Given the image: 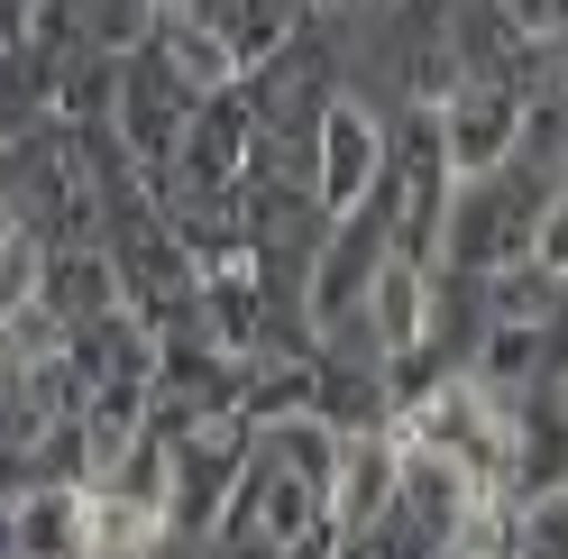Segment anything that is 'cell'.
I'll list each match as a JSON object with an SVG mask.
<instances>
[{"mask_svg":"<svg viewBox=\"0 0 568 559\" xmlns=\"http://www.w3.org/2000/svg\"><path fill=\"white\" fill-rule=\"evenodd\" d=\"M247 431L239 413H202V423H184L165 440V532L174 541H202L211 522H221V505H230V486H239V468H247Z\"/></svg>","mask_w":568,"mask_h":559,"instance_id":"6da1fadb","label":"cell"},{"mask_svg":"<svg viewBox=\"0 0 568 559\" xmlns=\"http://www.w3.org/2000/svg\"><path fill=\"white\" fill-rule=\"evenodd\" d=\"M312 522H322V486H303L294 468H275L266 449L247 440V468H239V486H230V505H221V522H211V532L284 550V541H303Z\"/></svg>","mask_w":568,"mask_h":559,"instance_id":"7a4b0ae2","label":"cell"},{"mask_svg":"<svg viewBox=\"0 0 568 559\" xmlns=\"http://www.w3.org/2000/svg\"><path fill=\"white\" fill-rule=\"evenodd\" d=\"M376 174H385L376 120L358 111V101H331L322 129H312V202H322V212H358V202L376 193Z\"/></svg>","mask_w":568,"mask_h":559,"instance_id":"3957f363","label":"cell"},{"mask_svg":"<svg viewBox=\"0 0 568 559\" xmlns=\"http://www.w3.org/2000/svg\"><path fill=\"white\" fill-rule=\"evenodd\" d=\"M10 505V550L19 559H83V486L64 477H28Z\"/></svg>","mask_w":568,"mask_h":559,"instance_id":"277c9868","label":"cell"},{"mask_svg":"<svg viewBox=\"0 0 568 559\" xmlns=\"http://www.w3.org/2000/svg\"><path fill=\"white\" fill-rule=\"evenodd\" d=\"M486 322L559 331V257L523 248V257H505V266H486Z\"/></svg>","mask_w":568,"mask_h":559,"instance_id":"5b68a950","label":"cell"},{"mask_svg":"<svg viewBox=\"0 0 568 559\" xmlns=\"http://www.w3.org/2000/svg\"><path fill=\"white\" fill-rule=\"evenodd\" d=\"M505 19L523 28V38H550V28H559V0H505Z\"/></svg>","mask_w":568,"mask_h":559,"instance_id":"8992f818","label":"cell"},{"mask_svg":"<svg viewBox=\"0 0 568 559\" xmlns=\"http://www.w3.org/2000/svg\"><path fill=\"white\" fill-rule=\"evenodd\" d=\"M10 19H19V10H10V0H0V38H10Z\"/></svg>","mask_w":568,"mask_h":559,"instance_id":"52a82bcc","label":"cell"},{"mask_svg":"<svg viewBox=\"0 0 568 559\" xmlns=\"http://www.w3.org/2000/svg\"><path fill=\"white\" fill-rule=\"evenodd\" d=\"M331 10H358V0H331Z\"/></svg>","mask_w":568,"mask_h":559,"instance_id":"ba28073f","label":"cell"}]
</instances>
